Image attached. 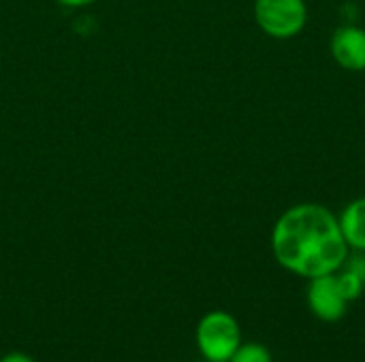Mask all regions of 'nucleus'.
<instances>
[{
  "label": "nucleus",
  "instance_id": "nucleus-1",
  "mask_svg": "<svg viewBox=\"0 0 365 362\" xmlns=\"http://www.w3.org/2000/svg\"><path fill=\"white\" fill-rule=\"evenodd\" d=\"M269 241L276 262L308 282L338 273L351 256L338 215L321 203H297L282 211Z\"/></svg>",
  "mask_w": 365,
  "mask_h": 362
},
{
  "label": "nucleus",
  "instance_id": "nucleus-2",
  "mask_svg": "<svg viewBox=\"0 0 365 362\" xmlns=\"http://www.w3.org/2000/svg\"><path fill=\"white\" fill-rule=\"evenodd\" d=\"M195 341L207 362H229L242 346V329L233 314L214 309L207 312L195 331Z\"/></svg>",
  "mask_w": 365,
  "mask_h": 362
},
{
  "label": "nucleus",
  "instance_id": "nucleus-3",
  "mask_svg": "<svg viewBox=\"0 0 365 362\" xmlns=\"http://www.w3.org/2000/svg\"><path fill=\"white\" fill-rule=\"evenodd\" d=\"M252 11L261 32L276 41L299 36L308 23L306 0H255Z\"/></svg>",
  "mask_w": 365,
  "mask_h": 362
},
{
  "label": "nucleus",
  "instance_id": "nucleus-4",
  "mask_svg": "<svg viewBox=\"0 0 365 362\" xmlns=\"http://www.w3.org/2000/svg\"><path fill=\"white\" fill-rule=\"evenodd\" d=\"M306 303L312 316L321 322H340L351 305L338 284L336 273L310 280L306 290Z\"/></svg>",
  "mask_w": 365,
  "mask_h": 362
},
{
  "label": "nucleus",
  "instance_id": "nucleus-5",
  "mask_svg": "<svg viewBox=\"0 0 365 362\" xmlns=\"http://www.w3.org/2000/svg\"><path fill=\"white\" fill-rule=\"evenodd\" d=\"M329 51L334 62L351 73L365 70V28L355 21H344L338 26L329 41Z\"/></svg>",
  "mask_w": 365,
  "mask_h": 362
},
{
  "label": "nucleus",
  "instance_id": "nucleus-6",
  "mask_svg": "<svg viewBox=\"0 0 365 362\" xmlns=\"http://www.w3.org/2000/svg\"><path fill=\"white\" fill-rule=\"evenodd\" d=\"M338 222H340V230L351 252L365 254V196L351 201L338 213Z\"/></svg>",
  "mask_w": 365,
  "mask_h": 362
},
{
  "label": "nucleus",
  "instance_id": "nucleus-7",
  "mask_svg": "<svg viewBox=\"0 0 365 362\" xmlns=\"http://www.w3.org/2000/svg\"><path fill=\"white\" fill-rule=\"evenodd\" d=\"M336 277H338V284H340V288H342L344 297L349 299V303L357 301V299L364 294L365 280L359 275V273H355L353 269L342 267V269L336 273Z\"/></svg>",
  "mask_w": 365,
  "mask_h": 362
},
{
  "label": "nucleus",
  "instance_id": "nucleus-8",
  "mask_svg": "<svg viewBox=\"0 0 365 362\" xmlns=\"http://www.w3.org/2000/svg\"><path fill=\"white\" fill-rule=\"evenodd\" d=\"M229 362H274L269 350L263 344H242Z\"/></svg>",
  "mask_w": 365,
  "mask_h": 362
},
{
  "label": "nucleus",
  "instance_id": "nucleus-9",
  "mask_svg": "<svg viewBox=\"0 0 365 362\" xmlns=\"http://www.w3.org/2000/svg\"><path fill=\"white\" fill-rule=\"evenodd\" d=\"M0 362H34V358L24 352H9L0 358Z\"/></svg>",
  "mask_w": 365,
  "mask_h": 362
},
{
  "label": "nucleus",
  "instance_id": "nucleus-10",
  "mask_svg": "<svg viewBox=\"0 0 365 362\" xmlns=\"http://www.w3.org/2000/svg\"><path fill=\"white\" fill-rule=\"evenodd\" d=\"M62 6H68V9H83V6H90L94 4L96 0H58Z\"/></svg>",
  "mask_w": 365,
  "mask_h": 362
},
{
  "label": "nucleus",
  "instance_id": "nucleus-11",
  "mask_svg": "<svg viewBox=\"0 0 365 362\" xmlns=\"http://www.w3.org/2000/svg\"><path fill=\"white\" fill-rule=\"evenodd\" d=\"M205 362H207V361H205Z\"/></svg>",
  "mask_w": 365,
  "mask_h": 362
}]
</instances>
